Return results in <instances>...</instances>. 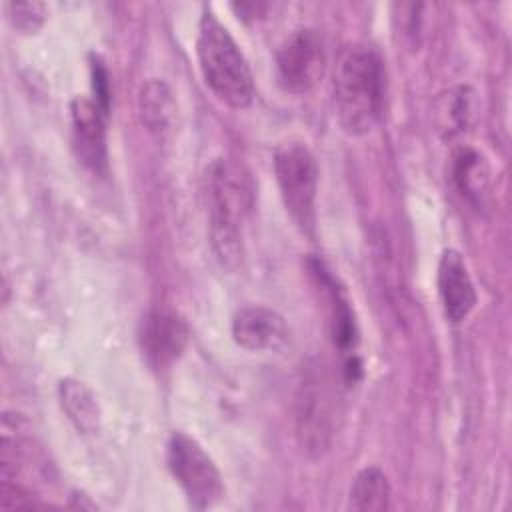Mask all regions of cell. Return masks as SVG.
<instances>
[{
	"label": "cell",
	"mask_w": 512,
	"mask_h": 512,
	"mask_svg": "<svg viewBox=\"0 0 512 512\" xmlns=\"http://www.w3.org/2000/svg\"><path fill=\"white\" fill-rule=\"evenodd\" d=\"M472 92L466 86L448 90L436 100V124L444 138H454L466 130L470 120Z\"/></svg>",
	"instance_id": "16"
},
{
	"label": "cell",
	"mask_w": 512,
	"mask_h": 512,
	"mask_svg": "<svg viewBox=\"0 0 512 512\" xmlns=\"http://www.w3.org/2000/svg\"><path fill=\"white\" fill-rule=\"evenodd\" d=\"M332 88L340 128L350 136L370 132L384 102V68L378 52L364 42L344 46L334 64Z\"/></svg>",
	"instance_id": "1"
},
{
	"label": "cell",
	"mask_w": 512,
	"mask_h": 512,
	"mask_svg": "<svg viewBox=\"0 0 512 512\" xmlns=\"http://www.w3.org/2000/svg\"><path fill=\"white\" fill-rule=\"evenodd\" d=\"M138 106L142 122L148 126V130L164 132L170 126L174 116V100L166 82L158 78L144 82L140 88Z\"/></svg>",
	"instance_id": "15"
},
{
	"label": "cell",
	"mask_w": 512,
	"mask_h": 512,
	"mask_svg": "<svg viewBox=\"0 0 512 512\" xmlns=\"http://www.w3.org/2000/svg\"><path fill=\"white\" fill-rule=\"evenodd\" d=\"M196 54L204 82L232 108H246L254 100V80L250 66L226 30L212 14L204 12L198 24Z\"/></svg>",
	"instance_id": "3"
},
{
	"label": "cell",
	"mask_w": 512,
	"mask_h": 512,
	"mask_svg": "<svg viewBox=\"0 0 512 512\" xmlns=\"http://www.w3.org/2000/svg\"><path fill=\"white\" fill-rule=\"evenodd\" d=\"M232 338L244 350L270 352L288 342V326L286 320L268 306H246L232 318Z\"/></svg>",
	"instance_id": "10"
},
{
	"label": "cell",
	"mask_w": 512,
	"mask_h": 512,
	"mask_svg": "<svg viewBox=\"0 0 512 512\" xmlns=\"http://www.w3.org/2000/svg\"><path fill=\"white\" fill-rule=\"evenodd\" d=\"M138 344L150 368L166 370L182 356L188 344V326L176 312L150 310L140 322Z\"/></svg>",
	"instance_id": "8"
},
{
	"label": "cell",
	"mask_w": 512,
	"mask_h": 512,
	"mask_svg": "<svg viewBox=\"0 0 512 512\" xmlns=\"http://www.w3.org/2000/svg\"><path fill=\"white\" fill-rule=\"evenodd\" d=\"M274 174L286 212L294 224L308 236L316 228V192L318 166L302 142H284L274 152Z\"/></svg>",
	"instance_id": "4"
},
{
	"label": "cell",
	"mask_w": 512,
	"mask_h": 512,
	"mask_svg": "<svg viewBox=\"0 0 512 512\" xmlns=\"http://www.w3.org/2000/svg\"><path fill=\"white\" fill-rule=\"evenodd\" d=\"M390 482L378 466L362 468L350 486L348 508L356 512H380L390 508Z\"/></svg>",
	"instance_id": "14"
},
{
	"label": "cell",
	"mask_w": 512,
	"mask_h": 512,
	"mask_svg": "<svg viewBox=\"0 0 512 512\" xmlns=\"http://www.w3.org/2000/svg\"><path fill=\"white\" fill-rule=\"evenodd\" d=\"M324 68V42L316 30H294L284 38L276 52V78L290 94H306L314 90L324 76Z\"/></svg>",
	"instance_id": "6"
},
{
	"label": "cell",
	"mask_w": 512,
	"mask_h": 512,
	"mask_svg": "<svg viewBox=\"0 0 512 512\" xmlns=\"http://www.w3.org/2000/svg\"><path fill=\"white\" fill-rule=\"evenodd\" d=\"M46 16V6L42 2H10L8 18L16 30L30 34L36 32Z\"/></svg>",
	"instance_id": "17"
},
{
	"label": "cell",
	"mask_w": 512,
	"mask_h": 512,
	"mask_svg": "<svg viewBox=\"0 0 512 512\" xmlns=\"http://www.w3.org/2000/svg\"><path fill=\"white\" fill-rule=\"evenodd\" d=\"M58 394H60V404H62L64 412L68 414L70 422L80 432L90 434V432L98 430V426H100V408H98L96 396L92 394V390L84 382L66 378V380L60 382Z\"/></svg>",
	"instance_id": "13"
},
{
	"label": "cell",
	"mask_w": 512,
	"mask_h": 512,
	"mask_svg": "<svg viewBox=\"0 0 512 512\" xmlns=\"http://www.w3.org/2000/svg\"><path fill=\"white\" fill-rule=\"evenodd\" d=\"M206 184L210 246L220 266L234 270L242 260V224L252 202L250 182L238 164L216 158Z\"/></svg>",
	"instance_id": "2"
},
{
	"label": "cell",
	"mask_w": 512,
	"mask_h": 512,
	"mask_svg": "<svg viewBox=\"0 0 512 512\" xmlns=\"http://www.w3.org/2000/svg\"><path fill=\"white\" fill-rule=\"evenodd\" d=\"M166 462L170 474L194 508H210L224 496V482L214 460L188 434L174 432L170 436Z\"/></svg>",
	"instance_id": "5"
},
{
	"label": "cell",
	"mask_w": 512,
	"mask_h": 512,
	"mask_svg": "<svg viewBox=\"0 0 512 512\" xmlns=\"http://www.w3.org/2000/svg\"><path fill=\"white\" fill-rule=\"evenodd\" d=\"M452 180L460 194L480 206L490 188V166L474 148H458L452 158Z\"/></svg>",
	"instance_id": "12"
},
{
	"label": "cell",
	"mask_w": 512,
	"mask_h": 512,
	"mask_svg": "<svg viewBox=\"0 0 512 512\" xmlns=\"http://www.w3.org/2000/svg\"><path fill=\"white\" fill-rule=\"evenodd\" d=\"M438 294L450 322H462L476 306V288L458 250H444L436 272Z\"/></svg>",
	"instance_id": "11"
},
{
	"label": "cell",
	"mask_w": 512,
	"mask_h": 512,
	"mask_svg": "<svg viewBox=\"0 0 512 512\" xmlns=\"http://www.w3.org/2000/svg\"><path fill=\"white\" fill-rule=\"evenodd\" d=\"M336 396L328 382L316 372L308 374L298 394V438L306 452L322 456L334 436L336 424Z\"/></svg>",
	"instance_id": "7"
},
{
	"label": "cell",
	"mask_w": 512,
	"mask_h": 512,
	"mask_svg": "<svg viewBox=\"0 0 512 512\" xmlns=\"http://www.w3.org/2000/svg\"><path fill=\"white\" fill-rule=\"evenodd\" d=\"M72 116V142L78 158L86 168L104 174L108 168L106 152V110L92 98L76 96L70 102Z\"/></svg>",
	"instance_id": "9"
}]
</instances>
